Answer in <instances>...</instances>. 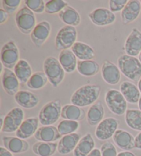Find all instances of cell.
<instances>
[{
	"label": "cell",
	"instance_id": "cell-5",
	"mask_svg": "<svg viewBox=\"0 0 141 156\" xmlns=\"http://www.w3.org/2000/svg\"><path fill=\"white\" fill-rule=\"evenodd\" d=\"M107 108L116 115L125 114L127 110V102L120 91L114 89L108 90L105 96Z\"/></svg>",
	"mask_w": 141,
	"mask_h": 156
},
{
	"label": "cell",
	"instance_id": "cell-8",
	"mask_svg": "<svg viewBox=\"0 0 141 156\" xmlns=\"http://www.w3.org/2000/svg\"><path fill=\"white\" fill-rule=\"evenodd\" d=\"M20 51L13 40L5 44L1 50V62L5 68L14 69L20 61Z\"/></svg>",
	"mask_w": 141,
	"mask_h": 156
},
{
	"label": "cell",
	"instance_id": "cell-9",
	"mask_svg": "<svg viewBox=\"0 0 141 156\" xmlns=\"http://www.w3.org/2000/svg\"><path fill=\"white\" fill-rule=\"evenodd\" d=\"M24 110L20 107H14L4 117V125L1 131L3 133H14L20 128L24 120Z\"/></svg>",
	"mask_w": 141,
	"mask_h": 156
},
{
	"label": "cell",
	"instance_id": "cell-33",
	"mask_svg": "<svg viewBox=\"0 0 141 156\" xmlns=\"http://www.w3.org/2000/svg\"><path fill=\"white\" fill-rule=\"evenodd\" d=\"M127 125L132 129L141 131V111L139 109H127L125 116Z\"/></svg>",
	"mask_w": 141,
	"mask_h": 156
},
{
	"label": "cell",
	"instance_id": "cell-27",
	"mask_svg": "<svg viewBox=\"0 0 141 156\" xmlns=\"http://www.w3.org/2000/svg\"><path fill=\"white\" fill-rule=\"evenodd\" d=\"M71 50L79 61L92 60L95 57L94 50L90 45L83 42H76L71 48Z\"/></svg>",
	"mask_w": 141,
	"mask_h": 156
},
{
	"label": "cell",
	"instance_id": "cell-35",
	"mask_svg": "<svg viewBox=\"0 0 141 156\" xmlns=\"http://www.w3.org/2000/svg\"><path fill=\"white\" fill-rule=\"evenodd\" d=\"M80 127V124L77 121L63 120L59 123L57 129L62 136L76 133Z\"/></svg>",
	"mask_w": 141,
	"mask_h": 156
},
{
	"label": "cell",
	"instance_id": "cell-48",
	"mask_svg": "<svg viewBox=\"0 0 141 156\" xmlns=\"http://www.w3.org/2000/svg\"><path fill=\"white\" fill-rule=\"evenodd\" d=\"M138 59H139V61H140V62L141 63V52H140L139 55H138Z\"/></svg>",
	"mask_w": 141,
	"mask_h": 156
},
{
	"label": "cell",
	"instance_id": "cell-7",
	"mask_svg": "<svg viewBox=\"0 0 141 156\" xmlns=\"http://www.w3.org/2000/svg\"><path fill=\"white\" fill-rule=\"evenodd\" d=\"M77 38V31L75 27L64 26L59 30L55 37V47L58 50H68L72 48Z\"/></svg>",
	"mask_w": 141,
	"mask_h": 156
},
{
	"label": "cell",
	"instance_id": "cell-34",
	"mask_svg": "<svg viewBox=\"0 0 141 156\" xmlns=\"http://www.w3.org/2000/svg\"><path fill=\"white\" fill-rule=\"evenodd\" d=\"M48 79L44 72H36L32 74L26 85L31 90H39L45 87Z\"/></svg>",
	"mask_w": 141,
	"mask_h": 156
},
{
	"label": "cell",
	"instance_id": "cell-15",
	"mask_svg": "<svg viewBox=\"0 0 141 156\" xmlns=\"http://www.w3.org/2000/svg\"><path fill=\"white\" fill-rule=\"evenodd\" d=\"M2 83L4 91L9 96H15L19 91L20 83L11 69L4 68L2 76Z\"/></svg>",
	"mask_w": 141,
	"mask_h": 156
},
{
	"label": "cell",
	"instance_id": "cell-46",
	"mask_svg": "<svg viewBox=\"0 0 141 156\" xmlns=\"http://www.w3.org/2000/svg\"><path fill=\"white\" fill-rule=\"evenodd\" d=\"M138 90H139L140 92L141 93V78L139 80V81H138Z\"/></svg>",
	"mask_w": 141,
	"mask_h": 156
},
{
	"label": "cell",
	"instance_id": "cell-49",
	"mask_svg": "<svg viewBox=\"0 0 141 156\" xmlns=\"http://www.w3.org/2000/svg\"><path fill=\"white\" fill-rule=\"evenodd\" d=\"M140 4H141V1H140Z\"/></svg>",
	"mask_w": 141,
	"mask_h": 156
},
{
	"label": "cell",
	"instance_id": "cell-13",
	"mask_svg": "<svg viewBox=\"0 0 141 156\" xmlns=\"http://www.w3.org/2000/svg\"><path fill=\"white\" fill-rule=\"evenodd\" d=\"M123 50L126 55L136 56L141 52V32L137 28H133L127 37L124 44Z\"/></svg>",
	"mask_w": 141,
	"mask_h": 156
},
{
	"label": "cell",
	"instance_id": "cell-43",
	"mask_svg": "<svg viewBox=\"0 0 141 156\" xmlns=\"http://www.w3.org/2000/svg\"><path fill=\"white\" fill-rule=\"evenodd\" d=\"M0 156H13V153L5 147H0Z\"/></svg>",
	"mask_w": 141,
	"mask_h": 156
},
{
	"label": "cell",
	"instance_id": "cell-14",
	"mask_svg": "<svg viewBox=\"0 0 141 156\" xmlns=\"http://www.w3.org/2000/svg\"><path fill=\"white\" fill-rule=\"evenodd\" d=\"M101 76L107 84L114 85L121 80V70L116 66L110 61H105L101 66Z\"/></svg>",
	"mask_w": 141,
	"mask_h": 156
},
{
	"label": "cell",
	"instance_id": "cell-37",
	"mask_svg": "<svg viewBox=\"0 0 141 156\" xmlns=\"http://www.w3.org/2000/svg\"><path fill=\"white\" fill-rule=\"evenodd\" d=\"M24 4L34 13L42 14L45 12V4L43 0H26Z\"/></svg>",
	"mask_w": 141,
	"mask_h": 156
},
{
	"label": "cell",
	"instance_id": "cell-18",
	"mask_svg": "<svg viewBox=\"0 0 141 156\" xmlns=\"http://www.w3.org/2000/svg\"><path fill=\"white\" fill-rule=\"evenodd\" d=\"M2 141L4 147L12 153H25L29 149V143L25 140L15 136H4Z\"/></svg>",
	"mask_w": 141,
	"mask_h": 156
},
{
	"label": "cell",
	"instance_id": "cell-17",
	"mask_svg": "<svg viewBox=\"0 0 141 156\" xmlns=\"http://www.w3.org/2000/svg\"><path fill=\"white\" fill-rule=\"evenodd\" d=\"M39 118L31 117L24 120L18 130L16 131V136L21 139L26 140L34 136L39 129Z\"/></svg>",
	"mask_w": 141,
	"mask_h": 156
},
{
	"label": "cell",
	"instance_id": "cell-42",
	"mask_svg": "<svg viewBox=\"0 0 141 156\" xmlns=\"http://www.w3.org/2000/svg\"><path fill=\"white\" fill-rule=\"evenodd\" d=\"M135 148L141 149V131L135 137Z\"/></svg>",
	"mask_w": 141,
	"mask_h": 156
},
{
	"label": "cell",
	"instance_id": "cell-44",
	"mask_svg": "<svg viewBox=\"0 0 141 156\" xmlns=\"http://www.w3.org/2000/svg\"><path fill=\"white\" fill-rule=\"evenodd\" d=\"M88 156H102L101 150L95 148L94 150L92 151V152H90V153Z\"/></svg>",
	"mask_w": 141,
	"mask_h": 156
},
{
	"label": "cell",
	"instance_id": "cell-29",
	"mask_svg": "<svg viewBox=\"0 0 141 156\" xmlns=\"http://www.w3.org/2000/svg\"><path fill=\"white\" fill-rule=\"evenodd\" d=\"M60 20L67 26H78L81 23V16L77 10L72 6H67L59 13Z\"/></svg>",
	"mask_w": 141,
	"mask_h": 156
},
{
	"label": "cell",
	"instance_id": "cell-3",
	"mask_svg": "<svg viewBox=\"0 0 141 156\" xmlns=\"http://www.w3.org/2000/svg\"><path fill=\"white\" fill-rule=\"evenodd\" d=\"M43 69L48 81L54 87H57L63 82L66 72L59 60L54 56H48L43 62Z\"/></svg>",
	"mask_w": 141,
	"mask_h": 156
},
{
	"label": "cell",
	"instance_id": "cell-11",
	"mask_svg": "<svg viewBox=\"0 0 141 156\" xmlns=\"http://www.w3.org/2000/svg\"><path fill=\"white\" fill-rule=\"evenodd\" d=\"M88 17L92 23L98 26H109L116 21V15L105 8L95 9L89 13Z\"/></svg>",
	"mask_w": 141,
	"mask_h": 156
},
{
	"label": "cell",
	"instance_id": "cell-24",
	"mask_svg": "<svg viewBox=\"0 0 141 156\" xmlns=\"http://www.w3.org/2000/svg\"><path fill=\"white\" fill-rule=\"evenodd\" d=\"M95 142L91 133H86L78 142L73 151V156H88L95 149Z\"/></svg>",
	"mask_w": 141,
	"mask_h": 156
},
{
	"label": "cell",
	"instance_id": "cell-2",
	"mask_svg": "<svg viewBox=\"0 0 141 156\" xmlns=\"http://www.w3.org/2000/svg\"><path fill=\"white\" fill-rule=\"evenodd\" d=\"M118 67L121 72L129 80L138 83L141 78V63L139 59L127 55L118 58Z\"/></svg>",
	"mask_w": 141,
	"mask_h": 156
},
{
	"label": "cell",
	"instance_id": "cell-19",
	"mask_svg": "<svg viewBox=\"0 0 141 156\" xmlns=\"http://www.w3.org/2000/svg\"><path fill=\"white\" fill-rule=\"evenodd\" d=\"M15 101L19 105L25 109H33L39 103V96L27 90H20L15 96Z\"/></svg>",
	"mask_w": 141,
	"mask_h": 156
},
{
	"label": "cell",
	"instance_id": "cell-16",
	"mask_svg": "<svg viewBox=\"0 0 141 156\" xmlns=\"http://www.w3.org/2000/svg\"><path fill=\"white\" fill-rule=\"evenodd\" d=\"M141 11L140 1L129 0L121 11V21L124 25L134 22L139 17Z\"/></svg>",
	"mask_w": 141,
	"mask_h": 156
},
{
	"label": "cell",
	"instance_id": "cell-31",
	"mask_svg": "<svg viewBox=\"0 0 141 156\" xmlns=\"http://www.w3.org/2000/svg\"><path fill=\"white\" fill-rule=\"evenodd\" d=\"M57 147L58 142H37L32 146V151L38 156H52Z\"/></svg>",
	"mask_w": 141,
	"mask_h": 156
},
{
	"label": "cell",
	"instance_id": "cell-4",
	"mask_svg": "<svg viewBox=\"0 0 141 156\" xmlns=\"http://www.w3.org/2000/svg\"><path fill=\"white\" fill-rule=\"evenodd\" d=\"M61 101L55 100L44 105L39 113V123L43 126H50L56 123L61 115Z\"/></svg>",
	"mask_w": 141,
	"mask_h": 156
},
{
	"label": "cell",
	"instance_id": "cell-47",
	"mask_svg": "<svg viewBox=\"0 0 141 156\" xmlns=\"http://www.w3.org/2000/svg\"><path fill=\"white\" fill-rule=\"evenodd\" d=\"M138 107H139V110H140L141 111V96L139 99V101H138Z\"/></svg>",
	"mask_w": 141,
	"mask_h": 156
},
{
	"label": "cell",
	"instance_id": "cell-30",
	"mask_svg": "<svg viewBox=\"0 0 141 156\" xmlns=\"http://www.w3.org/2000/svg\"><path fill=\"white\" fill-rule=\"evenodd\" d=\"M14 72L21 84L27 83L32 75L31 65L25 59H20L14 68Z\"/></svg>",
	"mask_w": 141,
	"mask_h": 156
},
{
	"label": "cell",
	"instance_id": "cell-12",
	"mask_svg": "<svg viewBox=\"0 0 141 156\" xmlns=\"http://www.w3.org/2000/svg\"><path fill=\"white\" fill-rule=\"evenodd\" d=\"M51 25L47 21L39 22L31 33V39L37 48H41L49 38Z\"/></svg>",
	"mask_w": 141,
	"mask_h": 156
},
{
	"label": "cell",
	"instance_id": "cell-1",
	"mask_svg": "<svg viewBox=\"0 0 141 156\" xmlns=\"http://www.w3.org/2000/svg\"><path fill=\"white\" fill-rule=\"evenodd\" d=\"M101 91V87L98 85H83L73 93L70 101L79 107L92 105L97 102Z\"/></svg>",
	"mask_w": 141,
	"mask_h": 156
},
{
	"label": "cell",
	"instance_id": "cell-6",
	"mask_svg": "<svg viewBox=\"0 0 141 156\" xmlns=\"http://www.w3.org/2000/svg\"><path fill=\"white\" fill-rule=\"evenodd\" d=\"M15 23L21 33L25 34H31L37 26L36 17L31 10L28 7L24 6L16 14Z\"/></svg>",
	"mask_w": 141,
	"mask_h": 156
},
{
	"label": "cell",
	"instance_id": "cell-28",
	"mask_svg": "<svg viewBox=\"0 0 141 156\" xmlns=\"http://www.w3.org/2000/svg\"><path fill=\"white\" fill-rule=\"evenodd\" d=\"M85 112L83 109L72 104H67L62 107L61 117L64 120L81 121L85 118Z\"/></svg>",
	"mask_w": 141,
	"mask_h": 156
},
{
	"label": "cell",
	"instance_id": "cell-45",
	"mask_svg": "<svg viewBox=\"0 0 141 156\" xmlns=\"http://www.w3.org/2000/svg\"><path fill=\"white\" fill-rule=\"evenodd\" d=\"M117 156H136V155L132 152L129 151H125L118 153Z\"/></svg>",
	"mask_w": 141,
	"mask_h": 156
},
{
	"label": "cell",
	"instance_id": "cell-32",
	"mask_svg": "<svg viewBox=\"0 0 141 156\" xmlns=\"http://www.w3.org/2000/svg\"><path fill=\"white\" fill-rule=\"evenodd\" d=\"M99 63L93 60L78 61L77 71L83 76H93L99 73Z\"/></svg>",
	"mask_w": 141,
	"mask_h": 156
},
{
	"label": "cell",
	"instance_id": "cell-36",
	"mask_svg": "<svg viewBox=\"0 0 141 156\" xmlns=\"http://www.w3.org/2000/svg\"><path fill=\"white\" fill-rule=\"evenodd\" d=\"M68 6V4L63 0H51L45 3V12L48 14L53 15L60 12L62 10Z\"/></svg>",
	"mask_w": 141,
	"mask_h": 156
},
{
	"label": "cell",
	"instance_id": "cell-20",
	"mask_svg": "<svg viewBox=\"0 0 141 156\" xmlns=\"http://www.w3.org/2000/svg\"><path fill=\"white\" fill-rule=\"evenodd\" d=\"M34 137L39 142H56L62 138V136L59 132L57 127L50 125L39 127Z\"/></svg>",
	"mask_w": 141,
	"mask_h": 156
},
{
	"label": "cell",
	"instance_id": "cell-39",
	"mask_svg": "<svg viewBox=\"0 0 141 156\" xmlns=\"http://www.w3.org/2000/svg\"><path fill=\"white\" fill-rule=\"evenodd\" d=\"M101 153L102 156H117L118 153L116 147L112 142H105L101 147Z\"/></svg>",
	"mask_w": 141,
	"mask_h": 156
},
{
	"label": "cell",
	"instance_id": "cell-23",
	"mask_svg": "<svg viewBox=\"0 0 141 156\" xmlns=\"http://www.w3.org/2000/svg\"><path fill=\"white\" fill-rule=\"evenodd\" d=\"M58 60L66 73H72L77 68V58L71 50L61 51Z\"/></svg>",
	"mask_w": 141,
	"mask_h": 156
},
{
	"label": "cell",
	"instance_id": "cell-22",
	"mask_svg": "<svg viewBox=\"0 0 141 156\" xmlns=\"http://www.w3.org/2000/svg\"><path fill=\"white\" fill-rule=\"evenodd\" d=\"M112 138L116 146L121 149L129 151L135 148V138L128 131L118 129Z\"/></svg>",
	"mask_w": 141,
	"mask_h": 156
},
{
	"label": "cell",
	"instance_id": "cell-10",
	"mask_svg": "<svg viewBox=\"0 0 141 156\" xmlns=\"http://www.w3.org/2000/svg\"><path fill=\"white\" fill-rule=\"evenodd\" d=\"M119 120L114 118H106L100 122L96 128L95 136L101 141L108 140L112 138L118 130Z\"/></svg>",
	"mask_w": 141,
	"mask_h": 156
},
{
	"label": "cell",
	"instance_id": "cell-21",
	"mask_svg": "<svg viewBox=\"0 0 141 156\" xmlns=\"http://www.w3.org/2000/svg\"><path fill=\"white\" fill-rule=\"evenodd\" d=\"M81 138V135L77 133L62 136L58 142L57 151L61 155H67L73 152Z\"/></svg>",
	"mask_w": 141,
	"mask_h": 156
},
{
	"label": "cell",
	"instance_id": "cell-40",
	"mask_svg": "<svg viewBox=\"0 0 141 156\" xmlns=\"http://www.w3.org/2000/svg\"><path fill=\"white\" fill-rule=\"evenodd\" d=\"M127 0H110L109 1L110 10L112 12L122 11L127 4Z\"/></svg>",
	"mask_w": 141,
	"mask_h": 156
},
{
	"label": "cell",
	"instance_id": "cell-38",
	"mask_svg": "<svg viewBox=\"0 0 141 156\" xmlns=\"http://www.w3.org/2000/svg\"><path fill=\"white\" fill-rule=\"evenodd\" d=\"M21 3V0H2L3 9L10 15L15 13Z\"/></svg>",
	"mask_w": 141,
	"mask_h": 156
},
{
	"label": "cell",
	"instance_id": "cell-25",
	"mask_svg": "<svg viewBox=\"0 0 141 156\" xmlns=\"http://www.w3.org/2000/svg\"><path fill=\"white\" fill-rule=\"evenodd\" d=\"M120 91L127 103H138L140 98V92L136 85L130 81H123L120 86Z\"/></svg>",
	"mask_w": 141,
	"mask_h": 156
},
{
	"label": "cell",
	"instance_id": "cell-41",
	"mask_svg": "<svg viewBox=\"0 0 141 156\" xmlns=\"http://www.w3.org/2000/svg\"><path fill=\"white\" fill-rule=\"evenodd\" d=\"M9 13L5 11L3 9H0V24L1 25L6 22L9 19Z\"/></svg>",
	"mask_w": 141,
	"mask_h": 156
},
{
	"label": "cell",
	"instance_id": "cell-26",
	"mask_svg": "<svg viewBox=\"0 0 141 156\" xmlns=\"http://www.w3.org/2000/svg\"><path fill=\"white\" fill-rule=\"evenodd\" d=\"M105 110L101 101H97L89 107L87 112V122L92 127L97 126L103 120Z\"/></svg>",
	"mask_w": 141,
	"mask_h": 156
}]
</instances>
